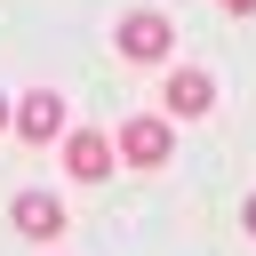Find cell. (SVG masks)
I'll return each instance as SVG.
<instances>
[{
	"instance_id": "9c48e42d",
	"label": "cell",
	"mask_w": 256,
	"mask_h": 256,
	"mask_svg": "<svg viewBox=\"0 0 256 256\" xmlns=\"http://www.w3.org/2000/svg\"><path fill=\"white\" fill-rule=\"evenodd\" d=\"M8 120H16V104H8V96H0V128H8Z\"/></svg>"
},
{
	"instance_id": "6da1fadb",
	"label": "cell",
	"mask_w": 256,
	"mask_h": 256,
	"mask_svg": "<svg viewBox=\"0 0 256 256\" xmlns=\"http://www.w3.org/2000/svg\"><path fill=\"white\" fill-rule=\"evenodd\" d=\"M112 40H120V56H128V64H168V48H176V24H168L160 8H128Z\"/></svg>"
},
{
	"instance_id": "8992f818",
	"label": "cell",
	"mask_w": 256,
	"mask_h": 256,
	"mask_svg": "<svg viewBox=\"0 0 256 256\" xmlns=\"http://www.w3.org/2000/svg\"><path fill=\"white\" fill-rule=\"evenodd\" d=\"M8 224H16L24 240H56V232H64V200H56V192H16V200H8Z\"/></svg>"
},
{
	"instance_id": "7a4b0ae2",
	"label": "cell",
	"mask_w": 256,
	"mask_h": 256,
	"mask_svg": "<svg viewBox=\"0 0 256 256\" xmlns=\"http://www.w3.org/2000/svg\"><path fill=\"white\" fill-rule=\"evenodd\" d=\"M112 152L128 160V168H168V152H176V136H168V120L160 112H136L120 136H112Z\"/></svg>"
},
{
	"instance_id": "52a82bcc",
	"label": "cell",
	"mask_w": 256,
	"mask_h": 256,
	"mask_svg": "<svg viewBox=\"0 0 256 256\" xmlns=\"http://www.w3.org/2000/svg\"><path fill=\"white\" fill-rule=\"evenodd\" d=\"M216 8H224V16H256V0H216Z\"/></svg>"
},
{
	"instance_id": "5b68a950",
	"label": "cell",
	"mask_w": 256,
	"mask_h": 256,
	"mask_svg": "<svg viewBox=\"0 0 256 256\" xmlns=\"http://www.w3.org/2000/svg\"><path fill=\"white\" fill-rule=\"evenodd\" d=\"M160 104H168L176 120H200V112H216V80H208L200 64H176L168 88H160Z\"/></svg>"
},
{
	"instance_id": "3957f363",
	"label": "cell",
	"mask_w": 256,
	"mask_h": 256,
	"mask_svg": "<svg viewBox=\"0 0 256 256\" xmlns=\"http://www.w3.org/2000/svg\"><path fill=\"white\" fill-rule=\"evenodd\" d=\"M8 128H16L24 144H64L72 120H64V96H56V88H32V96H16V120H8Z\"/></svg>"
},
{
	"instance_id": "277c9868",
	"label": "cell",
	"mask_w": 256,
	"mask_h": 256,
	"mask_svg": "<svg viewBox=\"0 0 256 256\" xmlns=\"http://www.w3.org/2000/svg\"><path fill=\"white\" fill-rule=\"evenodd\" d=\"M112 136L104 128H64V176H80V184H104L112 176Z\"/></svg>"
},
{
	"instance_id": "ba28073f",
	"label": "cell",
	"mask_w": 256,
	"mask_h": 256,
	"mask_svg": "<svg viewBox=\"0 0 256 256\" xmlns=\"http://www.w3.org/2000/svg\"><path fill=\"white\" fill-rule=\"evenodd\" d=\"M240 224H248V232H256V192H248V208H240Z\"/></svg>"
}]
</instances>
